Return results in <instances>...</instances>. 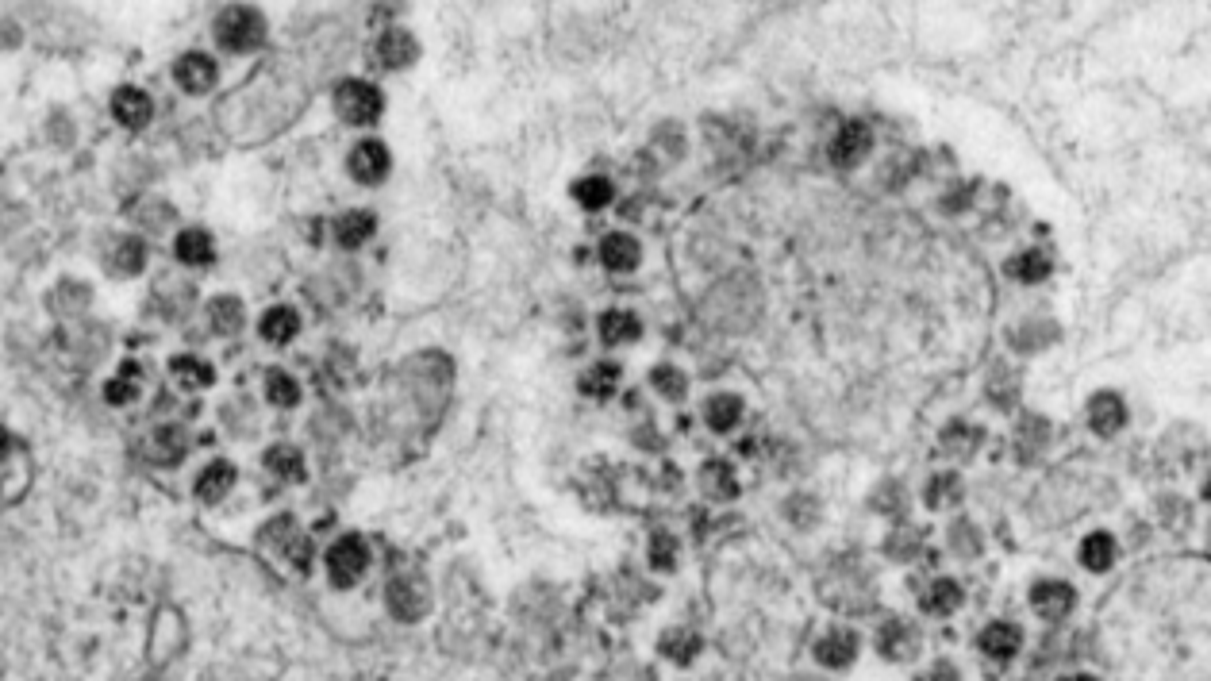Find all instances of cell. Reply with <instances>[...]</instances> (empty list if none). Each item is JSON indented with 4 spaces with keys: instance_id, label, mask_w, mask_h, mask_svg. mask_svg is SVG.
<instances>
[{
    "instance_id": "obj_4",
    "label": "cell",
    "mask_w": 1211,
    "mask_h": 681,
    "mask_svg": "<svg viewBox=\"0 0 1211 681\" xmlns=\"http://www.w3.org/2000/svg\"><path fill=\"white\" fill-rule=\"evenodd\" d=\"M385 601H389V612H393L396 620L416 624L431 608V589H427V581L420 574H396L389 581V589H385Z\"/></svg>"
},
{
    "instance_id": "obj_6",
    "label": "cell",
    "mask_w": 1211,
    "mask_h": 681,
    "mask_svg": "<svg viewBox=\"0 0 1211 681\" xmlns=\"http://www.w3.org/2000/svg\"><path fill=\"white\" fill-rule=\"evenodd\" d=\"M389 170H393V158H389V147L381 139H362L346 154V174L358 185H381L389 177Z\"/></svg>"
},
{
    "instance_id": "obj_34",
    "label": "cell",
    "mask_w": 1211,
    "mask_h": 681,
    "mask_svg": "<svg viewBox=\"0 0 1211 681\" xmlns=\"http://www.w3.org/2000/svg\"><path fill=\"white\" fill-rule=\"evenodd\" d=\"M266 401L277 404V408H293V404H300L297 378H289L285 370H273L270 378H266Z\"/></svg>"
},
{
    "instance_id": "obj_12",
    "label": "cell",
    "mask_w": 1211,
    "mask_h": 681,
    "mask_svg": "<svg viewBox=\"0 0 1211 681\" xmlns=\"http://www.w3.org/2000/svg\"><path fill=\"white\" fill-rule=\"evenodd\" d=\"M816 658L823 666H831V670H846L858 658V635L846 628H831L816 643Z\"/></svg>"
},
{
    "instance_id": "obj_30",
    "label": "cell",
    "mask_w": 1211,
    "mask_h": 681,
    "mask_svg": "<svg viewBox=\"0 0 1211 681\" xmlns=\"http://www.w3.org/2000/svg\"><path fill=\"white\" fill-rule=\"evenodd\" d=\"M573 197L585 204L589 212H600V208H608V204H612L616 189H612V181H608V177H581V181L573 185Z\"/></svg>"
},
{
    "instance_id": "obj_27",
    "label": "cell",
    "mask_w": 1211,
    "mask_h": 681,
    "mask_svg": "<svg viewBox=\"0 0 1211 681\" xmlns=\"http://www.w3.org/2000/svg\"><path fill=\"white\" fill-rule=\"evenodd\" d=\"M1004 270H1008V278L1027 281V285H1031V281L1050 278V270H1054V266H1050V258H1046L1042 251H1023V254H1015Z\"/></svg>"
},
{
    "instance_id": "obj_11",
    "label": "cell",
    "mask_w": 1211,
    "mask_h": 681,
    "mask_svg": "<svg viewBox=\"0 0 1211 681\" xmlns=\"http://www.w3.org/2000/svg\"><path fill=\"white\" fill-rule=\"evenodd\" d=\"M877 651H881V658H889V662H912L915 651H919V635H915L912 624L892 620V624H885L881 635H877Z\"/></svg>"
},
{
    "instance_id": "obj_15",
    "label": "cell",
    "mask_w": 1211,
    "mask_h": 681,
    "mask_svg": "<svg viewBox=\"0 0 1211 681\" xmlns=\"http://www.w3.org/2000/svg\"><path fill=\"white\" fill-rule=\"evenodd\" d=\"M235 478H239V474H235L231 462H212V466H204L197 474L193 493H197L204 505H216V501H223V497L235 489Z\"/></svg>"
},
{
    "instance_id": "obj_41",
    "label": "cell",
    "mask_w": 1211,
    "mask_h": 681,
    "mask_svg": "<svg viewBox=\"0 0 1211 681\" xmlns=\"http://www.w3.org/2000/svg\"><path fill=\"white\" fill-rule=\"evenodd\" d=\"M104 397H108V404H127V401H135V397H139V385H135V381H127V378H116V381H108V385H104Z\"/></svg>"
},
{
    "instance_id": "obj_42",
    "label": "cell",
    "mask_w": 1211,
    "mask_h": 681,
    "mask_svg": "<svg viewBox=\"0 0 1211 681\" xmlns=\"http://www.w3.org/2000/svg\"><path fill=\"white\" fill-rule=\"evenodd\" d=\"M950 543H954V547H962L965 558L977 555V531H973V524H969V520H962L958 528L950 531Z\"/></svg>"
},
{
    "instance_id": "obj_26",
    "label": "cell",
    "mask_w": 1211,
    "mask_h": 681,
    "mask_svg": "<svg viewBox=\"0 0 1211 681\" xmlns=\"http://www.w3.org/2000/svg\"><path fill=\"white\" fill-rule=\"evenodd\" d=\"M658 651H662L669 662H677V666H689L692 658L700 655V635H692V631H685V628H673L658 639Z\"/></svg>"
},
{
    "instance_id": "obj_33",
    "label": "cell",
    "mask_w": 1211,
    "mask_h": 681,
    "mask_svg": "<svg viewBox=\"0 0 1211 681\" xmlns=\"http://www.w3.org/2000/svg\"><path fill=\"white\" fill-rule=\"evenodd\" d=\"M170 370H173V378L181 381V385H189V389H204V385H212V381H216L212 366H208V362H200V358H189V354L173 358Z\"/></svg>"
},
{
    "instance_id": "obj_9",
    "label": "cell",
    "mask_w": 1211,
    "mask_h": 681,
    "mask_svg": "<svg viewBox=\"0 0 1211 681\" xmlns=\"http://www.w3.org/2000/svg\"><path fill=\"white\" fill-rule=\"evenodd\" d=\"M869 151H873V131H869L862 120H850V124H842L839 135L831 139V166L854 170V166H862V158Z\"/></svg>"
},
{
    "instance_id": "obj_16",
    "label": "cell",
    "mask_w": 1211,
    "mask_h": 681,
    "mask_svg": "<svg viewBox=\"0 0 1211 681\" xmlns=\"http://www.w3.org/2000/svg\"><path fill=\"white\" fill-rule=\"evenodd\" d=\"M1088 424L1096 435H1115V431L1127 424V408L1115 393H1096L1088 401Z\"/></svg>"
},
{
    "instance_id": "obj_45",
    "label": "cell",
    "mask_w": 1211,
    "mask_h": 681,
    "mask_svg": "<svg viewBox=\"0 0 1211 681\" xmlns=\"http://www.w3.org/2000/svg\"><path fill=\"white\" fill-rule=\"evenodd\" d=\"M8 451H12V439H8V431L0 428V462L8 458Z\"/></svg>"
},
{
    "instance_id": "obj_23",
    "label": "cell",
    "mask_w": 1211,
    "mask_h": 681,
    "mask_svg": "<svg viewBox=\"0 0 1211 681\" xmlns=\"http://www.w3.org/2000/svg\"><path fill=\"white\" fill-rule=\"evenodd\" d=\"M189 451V439H185V431L177 428V424H166V428L154 431V439H150V458L154 462H162V466H173V462H181Z\"/></svg>"
},
{
    "instance_id": "obj_39",
    "label": "cell",
    "mask_w": 1211,
    "mask_h": 681,
    "mask_svg": "<svg viewBox=\"0 0 1211 681\" xmlns=\"http://www.w3.org/2000/svg\"><path fill=\"white\" fill-rule=\"evenodd\" d=\"M650 566H658V570L677 566V539L673 535H654L650 539Z\"/></svg>"
},
{
    "instance_id": "obj_32",
    "label": "cell",
    "mask_w": 1211,
    "mask_h": 681,
    "mask_svg": "<svg viewBox=\"0 0 1211 681\" xmlns=\"http://www.w3.org/2000/svg\"><path fill=\"white\" fill-rule=\"evenodd\" d=\"M927 508H950L962 501V478L958 474H935L927 493H923Z\"/></svg>"
},
{
    "instance_id": "obj_10",
    "label": "cell",
    "mask_w": 1211,
    "mask_h": 681,
    "mask_svg": "<svg viewBox=\"0 0 1211 681\" xmlns=\"http://www.w3.org/2000/svg\"><path fill=\"white\" fill-rule=\"evenodd\" d=\"M1073 605H1077V593L1065 581H1038L1035 589H1031V608H1035L1038 616H1046V620H1062V616L1073 612Z\"/></svg>"
},
{
    "instance_id": "obj_40",
    "label": "cell",
    "mask_w": 1211,
    "mask_h": 681,
    "mask_svg": "<svg viewBox=\"0 0 1211 681\" xmlns=\"http://www.w3.org/2000/svg\"><path fill=\"white\" fill-rule=\"evenodd\" d=\"M885 547H889L892 558H912L915 551H919V531H915V528H896L889 535V543H885Z\"/></svg>"
},
{
    "instance_id": "obj_18",
    "label": "cell",
    "mask_w": 1211,
    "mask_h": 681,
    "mask_svg": "<svg viewBox=\"0 0 1211 681\" xmlns=\"http://www.w3.org/2000/svg\"><path fill=\"white\" fill-rule=\"evenodd\" d=\"M1019 647H1023V631L1015 628V624H989V628L981 631V651L989 658H996V662L1015 658Z\"/></svg>"
},
{
    "instance_id": "obj_44",
    "label": "cell",
    "mask_w": 1211,
    "mask_h": 681,
    "mask_svg": "<svg viewBox=\"0 0 1211 681\" xmlns=\"http://www.w3.org/2000/svg\"><path fill=\"white\" fill-rule=\"evenodd\" d=\"M20 43H24V31H20V24L0 20V51H4V47H20Z\"/></svg>"
},
{
    "instance_id": "obj_35",
    "label": "cell",
    "mask_w": 1211,
    "mask_h": 681,
    "mask_svg": "<svg viewBox=\"0 0 1211 681\" xmlns=\"http://www.w3.org/2000/svg\"><path fill=\"white\" fill-rule=\"evenodd\" d=\"M650 385H654V389H658L666 401H681V397L689 393V378H685L677 366H654Z\"/></svg>"
},
{
    "instance_id": "obj_7",
    "label": "cell",
    "mask_w": 1211,
    "mask_h": 681,
    "mask_svg": "<svg viewBox=\"0 0 1211 681\" xmlns=\"http://www.w3.org/2000/svg\"><path fill=\"white\" fill-rule=\"evenodd\" d=\"M112 120L127 131H143V127L154 120V101H150L147 89H139V85H120L116 93H112Z\"/></svg>"
},
{
    "instance_id": "obj_37",
    "label": "cell",
    "mask_w": 1211,
    "mask_h": 681,
    "mask_svg": "<svg viewBox=\"0 0 1211 681\" xmlns=\"http://www.w3.org/2000/svg\"><path fill=\"white\" fill-rule=\"evenodd\" d=\"M977 443H981V431L965 428V424H946V431H942V447L954 454H973Z\"/></svg>"
},
{
    "instance_id": "obj_29",
    "label": "cell",
    "mask_w": 1211,
    "mask_h": 681,
    "mask_svg": "<svg viewBox=\"0 0 1211 681\" xmlns=\"http://www.w3.org/2000/svg\"><path fill=\"white\" fill-rule=\"evenodd\" d=\"M619 385V366L616 362H596L585 370V378H581V393H589V397H612Z\"/></svg>"
},
{
    "instance_id": "obj_13",
    "label": "cell",
    "mask_w": 1211,
    "mask_h": 681,
    "mask_svg": "<svg viewBox=\"0 0 1211 681\" xmlns=\"http://www.w3.org/2000/svg\"><path fill=\"white\" fill-rule=\"evenodd\" d=\"M639 258H643V247H639L635 235L612 231V235L600 243V262H604L608 270H616V274H631V270L639 266Z\"/></svg>"
},
{
    "instance_id": "obj_19",
    "label": "cell",
    "mask_w": 1211,
    "mask_h": 681,
    "mask_svg": "<svg viewBox=\"0 0 1211 681\" xmlns=\"http://www.w3.org/2000/svg\"><path fill=\"white\" fill-rule=\"evenodd\" d=\"M373 231H377V220H373V212H366V208L343 212V216L335 220V239H339V247H346V251L362 247Z\"/></svg>"
},
{
    "instance_id": "obj_20",
    "label": "cell",
    "mask_w": 1211,
    "mask_h": 681,
    "mask_svg": "<svg viewBox=\"0 0 1211 681\" xmlns=\"http://www.w3.org/2000/svg\"><path fill=\"white\" fill-rule=\"evenodd\" d=\"M639 335H643V324H639V316L627 312V308H612V312L600 316V339H604L608 347H616V343H635Z\"/></svg>"
},
{
    "instance_id": "obj_28",
    "label": "cell",
    "mask_w": 1211,
    "mask_h": 681,
    "mask_svg": "<svg viewBox=\"0 0 1211 681\" xmlns=\"http://www.w3.org/2000/svg\"><path fill=\"white\" fill-rule=\"evenodd\" d=\"M704 420H708V428L712 431H731L742 420V401L739 397H731V393H719V397H712L708 408H704Z\"/></svg>"
},
{
    "instance_id": "obj_5",
    "label": "cell",
    "mask_w": 1211,
    "mask_h": 681,
    "mask_svg": "<svg viewBox=\"0 0 1211 681\" xmlns=\"http://www.w3.org/2000/svg\"><path fill=\"white\" fill-rule=\"evenodd\" d=\"M173 81H177L181 93L204 97V93H212L216 81H220V62L204 51H185L177 62H173Z\"/></svg>"
},
{
    "instance_id": "obj_14",
    "label": "cell",
    "mask_w": 1211,
    "mask_h": 681,
    "mask_svg": "<svg viewBox=\"0 0 1211 681\" xmlns=\"http://www.w3.org/2000/svg\"><path fill=\"white\" fill-rule=\"evenodd\" d=\"M258 331H262V339H266V343H273V347L293 343V339L300 335L297 308H289V304H273L270 312L258 320Z\"/></svg>"
},
{
    "instance_id": "obj_2",
    "label": "cell",
    "mask_w": 1211,
    "mask_h": 681,
    "mask_svg": "<svg viewBox=\"0 0 1211 681\" xmlns=\"http://www.w3.org/2000/svg\"><path fill=\"white\" fill-rule=\"evenodd\" d=\"M381 112H385V97L366 77H346L335 85V116L346 127H373Z\"/></svg>"
},
{
    "instance_id": "obj_24",
    "label": "cell",
    "mask_w": 1211,
    "mask_h": 681,
    "mask_svg": "<svg viewBox=\"0 0 1211 681\" xmlns=\"http://www.w3.org/2000/svg\"><path fill=\"white\" fill-rule=\"evenodd\" d=\"M1115 562V539L1108 531H1092L1085 535V543H1081V566L1092 570V574H1104V570H1112Z\"/></svg>"
},
{
    "instance_id": "obj_38",
    "label": "cell",
    "mask_w": 1211,
    "mask_h": 681,
    "mask_svg": "<svg viewBox=\"0 0 1211 681\" xmlns=\"http://www.w3.org/2000/svg\"><path fill=\"white\" fill-rule=\"evenodd\" d=\"M785 516H789L796 528H816L819 501L816 497H808V493H800V497H792L789 505H785Z\"/></svg>"
},
{
    "instance_id": "obj_22",
    "label": "cell",
    "mask_w": 1211,
    "mask_h": 681,
    "mask_svg": "<svg viewBox=\"0 0 1211 681\" xmlns=\"http://www.w3.org/2000/svg\"><path fill=\"white\" fill-rule=\"evenodd\" d=\"M919 605H923V612H931V616H950L954 608L962 605V585L950 578L931 581L927 593L919 597Z\"/></svg>"
},
{
    "instance_id": "obj_25",
    "label": "cell",
    "mask_w": 1211,
    "mask_h": 681,
    "mask_svg": "<svg viewBox=\"0 0 1211 681\" xmlns=\"http://www.w3.org/2000/svg\"><path fill=\"white\" fill-rule=\"evenodd\" d=\"M262 462H266L270 474H277V478H285V481H304V474H308V470H304V454H300L297 447H289V443L270 447Z\"/></svg>"
},
{
    "instance_id": "obj_43",
    "label": "cell",
    "mask_w": 1211,
    "mask_h": 681,
    "mask_svg": "<svg viewBox=\"0 0 1211 681\" xmlns=\"http://www.w3.org/2000/svg\"><path fill=\"white\" fill-rule=\"evenodd\" d=\"M885 493H892V497H873V508H881V512H892V508H896V512H900V508H904V497H900L904 489H900V481L885 485Z\"/></svg>"
},
{
    "instance_id": "obj_21",
    "label": "cell",
    "mask_w": 1211,
    "mask_h": 681,
    "mask_svg": "<svg viewBox=\"0 0 1211 681\" xmlns=\"http://www.w3.org/2000/svg\"><path fill=\"white\" fill-rule=\"evenodd\" d=\"M700 485H704V493H708V497H716V501H731V497H739L735 470H731L723 458L704 462V470H700Z\"/></svg>"
},
{
    "instance_id": "obj_17",
    "label": "cell",
    "mask_w": 1211,
    "mask_h": 681,
    "mask_svg": "<svg viewBox=\"0 0 1211 681\" xmlns=\"http://www.w3.org/2000/svg\"><path fill=\"white\" fill-rule=\"evenodd\" d=\"M173 251L177 258L185 262V266H212L216 262V247H212V235L204 231V227H185L181 235H177V243H173Z\"/></svg>"
},
{
    "instance_id": "obj_1",
    "label": "cell",
    "mask_w": 1211,
    "mask_h": 681,
    "mask_svg": "<svg viewBox=\"0 0 1211 681\" xmlns=\"http://www.w3.org/2000/svg\"><path fill=\"white\" fill-rule=\"evenodd\" d=\"M212 39L227 54H254L266 43V16L250 4H227L212 20Z\"/></svg>"
},
{
    "instance_id": "obj_3",
    "label": "cell",
    "mask_w": 1211,
    "mask_h": 681,
    "mask_svg": "<svg viewBox=\"0 0 1211 681\" xmlns=\"http://www.w3.org/2000/svg\"><path fill=\"white\" fill-rule=\"evenodd\" d=\"M366 570H370V547H366L362 535H343V539L331 543V551H327V574H331V581H335L339 589L358 585V578H362Z\"/></svg>"
},
{
    "instance_id": "obj_31",
    "label": "cell",
    "mask_w": 1211,
    "mask_h": 681,
    "mask_svg": "<svg viewBox=\"0 0 1211 681\" xmlns=\"http://www.w3.org/2000/svg\"><path fill=\"white\" fill-rule=\"evenodd\" d=\"M208 316H212V328L220 331V335H235V331L243 328V301L239 297H216L212 308H208Z\"/></svg>"
},
{
    "instance_id": "obj_8",
    "label": "cell",
    "mask_w": 1211,
    "mask_h": 681,
    "mask_svg": "<svg viewBox=\"0 0 1211 681\" xmlns=\"http://www.w3.org/2000/svg\"><path fill=\"white\" fill-rule=\"evenodd\" d=\"M377 62L385 66V70H408V66H416V58H420V43H416V35L408 31V27H385L381 35H377Z\"/></svg>"
},
{
    "instance_id": "obj_36",
    "label": "cell",
    "mask_w": 1211,
    "mask_h": 681,
    "mask_svg": "<svg viewBox=\"0 0 1211 681\" xmlns=\"http://www.w3.org/2000/svg\"><path fill=\"white\" fill-rule=\"evenodd\" d=\"M147 266V243L143 239H120L116 247V270L120 274H139Z\"/></svg>"
}]
</instances>
